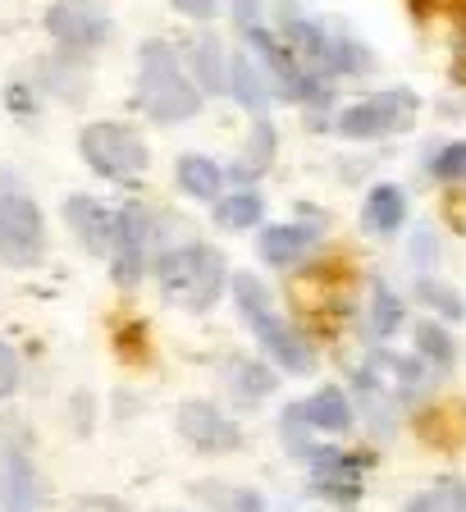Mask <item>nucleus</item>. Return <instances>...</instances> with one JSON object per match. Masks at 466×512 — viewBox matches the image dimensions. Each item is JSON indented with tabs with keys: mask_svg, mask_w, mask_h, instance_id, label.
<instances>
[{
	"mask_svg": "<svg viewBox=\"0 0 466 512\" xmlns=\"http://www.w3.org/2000/svg\"><path fill=\"white\" fill-rule=\"evenodd\" d=\"M138 106L156 124H183L202 110V87L183 74L165 42H142L138 51Z\"/></svg>",
	"mask_w": 466,
	"mask_h": 512,
	"instance_id": "nucleus-1",
	"label": "nucleus"
},
{
	"mask_svg": "<svg viewBox=\"0 0 466 512\" xmlns=\"http://www.w3.org/2000/svg\"><path fill=\"white\" fill-rule=\"evenodd\" d=\"M233 298H238V311H243V320L252 325V334L265 343V352H270L284 371H293V375L316 371V352H311V343L302 339L275 307H270V293H265L261 279L238 275L233 279Z\"/></svg>",
	"mask_w": 466,
	"mask_h": 512,
	"instance_id": "nucleus-2",
	"label": "nucleus"
},
{
	"mask_svg": "<svg viewBox=\"0 0 466 512\" xmlns=\"http://www.w3.org/2000/svg\"><path fill=\"white\" fill-rule=\"evenodd\" d=\"M156 279L165 302H174L183 311H206L224 288V256L206 243H183L160 256Z\"/></svg>",
	"mask_w": 466,
	"mask_h": 512,
	"instance_id": "nucleus-3",
	"label": "nucleus"
},
{
	"mask_svg": "<svg viewBox=\"0 0 466 512\" xmlns=\"http://www.w3.org/2000/svg\"><path fill=\"white\" fill-rule=\"evenodd\" d=\"M284 46L311 78H339V74H366L371 51L348 37V32H329L316 19H284Z\"/></svg>",
	"mask_w": 466,
	"mask_h": 512,
	"instance_id": "nucleus-4",
	"label": "nucleus"
},
{
	"mask_svg": "<svg viewBox=\"0 0 466 512\" xmlns=\"http://www.w3.org/2000/svg\"><path fill=\"white\" fill-rule=\"evenodd\" d=\"M425 362L416 357H393V352H375L371 362L357 371V389H361V407L371 412V421L380 430H389V416L398 407H407L412 398H421L425 389Z\"/></svg>",
	"mask_w": 466,
	"mask_h": 512,
	"instance_id": "nucleus-5",
	"label": "nucleus"
},
{
	"mask_svg": "<svg viewBox=\"0 0 466 512\" xmlns=\"http://www.w3.org/2000/svg\"><path fill=\"white\" fill-rule=\"evenodd\" d=\"M78 151L101 179L115 183H133L147 170V142L128 124H87L83 138H78Z\"/></svg>",
	"mask_w": 466,
	"mask_h": 512,
	"instance_id": "nucleus-6",
	"label": "nucleus"
},
{
	"mask_svg": "<svg viewBox=\"0 0 466 512\" xmlns=\"http://www.w3.org/2000/svg\"><path fill=\"white\" fill-rule=\"evenodd\" d=\"M416 110H421L416 92L389 87V92H375V96H366V101H357V106H348L334 128L352 142H375V138H393V133L412 128Z\"/></svg>",
	"mask_w": 466,
	"mask_h": 512,
	"instance_id": "nucleus-7",
	"label": "nucleus"
},
{
	"mask_svg": "<svg viewBox=\"0 0 466 512\" xmlns=\"http://www.w3.org/2000/svg\"><path fill=\"white\" fill-rule=\"evenodd\" d=\"M46 256V220L32 197L0 192V266L28 270Z\"/></svg>",
	"mask_w": 466,
	"mask_h": 512,
	"instance_id": "nucleus-8",
	"label": "nucleus"
},
{
	"mask_svg": "<svg viewBox=\"0 0 466 512\" xmlns=\"http://www.w3.org/2000/svg\"><path fill=\"white\" fill-rule=\"evenodd\" d=\"M46 28H51V37L64 51L87 55L110 42V10L101 0H60V5L46 14Z\"/></svg>",
	"mask_w": 466,
	"mask_h": 512,
	"instance_id": "nucleus-9",
	"label": "nucleus"
},
{
	"mask_svg": "<svg viewBox=\"0 0 466 512\" xmlns=\"http://www.w3.org/2000/svg\"><path fill=\"white\" fill-rule=\"evenodd\" d=\"M174 426L197 453H233V448H243V430L233 426L224 412H215L211 403H183Z\"/></svg>",
	"mask_w": 466,
	"mask_h": 512,
	"instance_id": "nucleus-10",
	"label": "nucleus"
},
{
	"mask_svg": "<svg viewBox=\"0 0 466 512\" xmlns=\"http://www.w3.org/2000/svg\"><path fill=\"white\" fill-rule=\"evenodd\" d=\"M307 462H311V485L316 494L334 503H357L361 499V462L343 448H307Z\"/></svg>",
	"mask_w": 466,
	"mask_h": 512,
	"instance_id": "nucleus-11",
	"label": "nucleus"
},
{
	"mask_svg": "<svg viewBox=\"0 0 466 512\" xmlns=\"http://www.w3.org/2000/svg\"><path fill=\"white\" fill-rule=\"evenodd\" d=\"M147 247H151V215L142 206H124L119 211V229H115V279L119 284H138L147 270Z\"/></svg>",
	"mask_w": 466,
	"mask_h": 512,
	"instance_id": "nucleus-12",
	"label": "nucleus"
},
{
	"mask_svg": "<svg viewBox=\"0 0 466 512\" xmlns=\"http://www.w3.org/2000/svg\"><path fill=\"white\" fill-rule=\"evenodd\" d=\"M42 485H37V467L23 453V444L5 439L0 444V512H37Z\"/></svg>",
	"mask_w": 466,
	"mask_h": 512,
	"instance_id": "nucleus-13",
	"label": "nucleus"
},
{
	"mask_svg": "<svg viewBox=\"0 0 466 512\" xmlns=\"http://www.w3.org/2000/svg\"><path fill=\"white\" fill-rule=\"evenodd\" d=\"M64 220L78 234V243L92 256H106L115 247V229H119V211H106L96 197H69L64 202Z\"/></svg>",
	"mask_w": 466,
	"mask_h": 512,
	"instance_id": "nucleus-14",
	"label": "nucleus"
},
{
	"mask_svg": "<svg viewBox=\"0 0 466 512\" xmlns=\"http://www.w3.org/2000/svg\"><path fill=\"white\" fill-rule=\"evenodd\" d=\"M361 220H366V229L380 238L398 234L407 224V192L398 188V183H375L371 192H366V206H361Z\"/></svg>",
	"mask_w": 466,
	"mask_h": 512,
	"instance_id": "nucleus-15",
	"label": "nucleus"
},
{
	"mask_svg": "<svg viewBox=\"0 0 466 512\" xmlns=\"http://www.w3.org/2000/svg\"><path fill=\"white\" fill-rule=\"evenodd\" d=\"M297 412H302L307 430H320V435H343V430H352V403L343 398V389H334V384L316 389L307 403H297Z\"/></svg>",
	"mask_w": 466,
	"mask_h": 512,
	"instance_id": "nucleus-16",
	"label": "nucleus"
},
{
	"mask_svg": "<svg viewBox=\"0 0 466 512\" xmlns=\"http://www.w3.org/2000/svg\"><path fill=\"white\" fill-rule=\"evenodd\" d=\"M316 247V229L311 224H270L261 234V256L270 266H297L302 256Z\"/></svg>",
	"mask_w": 466,
	"mask_h": 512,
	"instance_id": "nucleus-17",
	"label": "nucleus"
},
{
	"mask_svg": "<svg viewBox=\"0 0 466 512\" xmlns=\"http://www.w3.org/2000/svg\"><path fill=\"white\" fill-rule=\"evenodd\" d=\"M229 92L243 101L252 115H265V106H270V78H265V69L256 64V55H233L229 64Z\"/></svg>",
	"mask_w": 466,
	"mask_h": 512,
	"instance_id": "nucleus-18",
	"label": "nucleus"
},
{
	"mask_svg": "<svg viewBox=\"0 0 466 512\" xmlns=\"http://www.w3.org/2000/svg\"><path fill=\"white\" fill-rule=\"evenodd\" d=\"M416 357L425 362V371H435V375L453 371V362H457L453 334H448L444 325H435V320H421V325H416Z\"/></svg>",
	"mask_w": 466,
	"mask_h": 512,
	"instance_id": "nucleus-19",
	"label": "nucleus"
},
{
	"mask_svg": "<svg viewBox=\"0 0 466 512\" xmlns=\"http://www.w3.org/2000/svg\"><path fill=\"white\" fill-rule=\"evenodd\" d=\"M275 147H279V138H275V124L265 115H256V124H252V138H247V147H243V160H238V179H261L265 170H270V160H275Z\"/></svg>",
	"mask_w": 466,
	"mask_h": 512,
	"instance_id": "nucleus-20",
	"label": "nucleus"
},
{
	"mask_svg": "<svg viewBox=\"0 0 466 512\" xmlns=\"http://www.w3.org/2000/svg\"><path fill=\"white\" fill-rule=\"evenodd\" d=\"M403 512H466V480L439 476L435 485H425L421 494H412Z\"/></svg>",
	"mask_w": 466,
	"mask_h": 512,
	"instance_id": "nucleus-21",
	"label": "nucleus"
},
{
	"mask_svg": "<svg viewBox=\"0 0 466 512\" xmlns=\"http://www.w3.org/2000/svg\"><path fill=\"white\" fill-rule=\"evenodd\" d=\"M192 69H197V78H192V83L202 87V92H229L224 46L215 42V37H197V42H192Z\"/></svg>",
	"mask_w": 466,
	"mask_h": 512,
	"instance_id": "nucleus-22",
	"label": "nucleus"
},
{
	"mask_svg": "<svg viewBox=\"0 0 466 512\" xmlns=\"http://www.w3.org/2000/svg\"><path fill=\"white\" fill-rule=\"evenodd\" d=\"M179 183L197 202H215V192L224 188V170L211 156H183L179 160Z\"/></svg>",
	"mask_w": 466,
	"mask_h": 512,
	"instance_id": "nucleus-23",
	"label": "nucleus"
},
{
	"mask_svg": "<svg viewBox=\"0 0 466 512\" xmlns=\"http://www.w3.org/2000/svg\"><path fill=\"white\" fill-rule=\"evenodd\" d=\"M197 499L206 503V512H265V499L256 490H229V485H197Z\"/></svg>",
	"mask_w": 466,
	"mask_h": 512,
	"instance_id": "nucleus-24",
	"label": "nucleus"
},
{
	"mask_svg": "<svg viewBox=\"0 0 466 512\" xmlns=\"http://www.w3.org/2000/svg\"><path fill=\"white\" fill-rule=\"evenodd\" d=\"M261 211H265L261 192H229V197L215 202V220H220L224 229H252V224L261 220Z\"/></svg>",
	"mask_w": 466,
	"mask_h": 512,
	"instance_id": "nucleus-25",
	"label": "nucleus"
},
{
	"mask_svg": "<svg viewBox=\"0 0 466 512\" xmlns=\"http://www.w3.org/2000/svg\"><path fill=\"white\" fill-rule=\"evenodd\" d=\"M398 325H403V302H398V293H393L389 284H375L371 288V334L375 339H389V334H398Z\"/></svg>",
	"mask_w": 466,
	"mask_h": 512,
	"instance_id": "nucleus-26",
	"label": "nucleus"
},
{
	"mask_svg": "<svg viewBox=\"0 0 466 512\" xmlns=\"http://www.w3.org/2000/svg\"><path fill=\"white\" fill-rule=\"evenodd\" d=\"M416 302H425L430 311H439V316H448V320H462L466 316V307H462V298H457V288H448L444 279H416Z\"/></svg>",
	"mask_w": 466,
	"mask_h": 512,
	"instance_id": "nucleus-27",
	"label": "nucleus"
},
{
	"mask_svg": "<svg viewBox=\"0 0 466 512\" xmlns=\"http://www.w3.org/2000/svg\"><path fill=\"white\" fill-rule=\"evenodd\" d=\"M425 170L439 183H462L466 179V142H444L439 151H430Z\"/></svg>",
	"mask_w": 466,
	"mask_h": 512,
	"instance_id": "nucleus-28",
	"label": "nucleus"
},
{
	"mask_svg": "<svg viewBox=\"0 0 466 512\" xmlns=\"http://www.w3.org/2000/svg\"><path fill=\"white\" fill-rule=\"evenodd\" d=\"M233 389H238V398H265L270 389H275V375H270V366H261V362H233Z\"/></svg>",
	"mask_w": 466,
	"mask_h": 512,
	"instance_id": "nucleus-29",
	"label": "nucleus"
},
{
	"mask_svg": "<svg viewBox=\"0 0 466 512\" xmlns=\"http://www.w3.org/2000/svg\"><path fill=\"white\" fill-rule=\"evenodd\" d=\"M19 389V357H14L10 343H0V403Z\"/></svg>",
	"mask_w": 466,
	"mask_h": 512,
	"instance_id": "nucleus-30",
	"label": "nucleus"
},
{
	"mask_svg": "<svg viewBox=\"0 0 466 512\" xmlns=\"http://www.w3.org/2000/svg\"><path fill=\"white\" fill-rule=\"evenodd\" d=\"M179 14H188V19H197V23H206V19H215V0H170Z\"/></svg>",
	"mask_w": 466,
	"mask_h": 512,
	"instance_id": "nucleus-31",
	"label": "nucleus"
},
{
	"mask_svg": "<svg viewBox=\"0 0 466 512\" xmlns=\"http://www.w3.org/2000/svg\"><path fill=\"white\" fill-rule=\"evenodd\" d=\"M233 19H238V28L261 23V0H233Z\"/></svg>",
	"mask_w": 466,
	"mask_h": 512,
	"instance_id": "nucleus-32",
	"label": "nucleus"
},
{
	"mask_svg": "<svg viewBox=\"0 0 466 512\" xmlns=\"http://www.w3.org/2000/svg\"><path fill=\"white\" fill-rule=\"evenodd\" d=\"M69 512H128L119 499H78Z\"/></svg>",
	"mask_w": 466,
	"mask_h": 512,
	"instance_id": "nucleus-33",
	"label": "nucleus"
}]
</instances>
